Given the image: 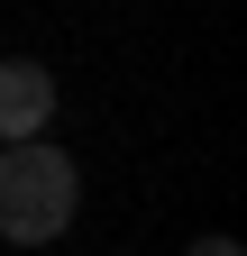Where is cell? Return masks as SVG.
<instances>
[{"label": "cell", "mask_w": 247, "mask_h": 256, "mask_svg": "<svg viewBox=\"0 0 247 256\" xmlns=\"http://www.w3.org/2000/svg\"><path fill=\"white\" fill-rule=\"evenodd\" d=\"M183 256H247V247H238V238H192Z\"/></svg>", "instance_id": "cell-3"}, {"label": "cell", "mask_w": 247, "mask_h": 256, "mask_svg": "<svg viewBox=\"0 0 247 256\" xmlns=\"http://www.w3.org/2000/svg\"><path fill=\"white\" fill-rule=\"evenodd\" d=\"M82 210V165L55 138L0 146V238L10 247H55Z\"/></svg>", "instance_id": "cell-1"}, {"label": "cell", "mask_w": 247, "mask_h": 256, "mask_svg": "<svg viewBox=\"0 0 247 256\" xmlns=\"http://www.w3.org/2000/svg\"><path fill=\"white\" fill-rule=\"evenodd\" d=\"M55 128V74L46 55H0V146H28Z\"/></svg>", "instance_id": "cell-2"}]
</instances>
